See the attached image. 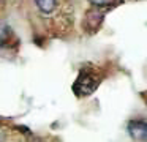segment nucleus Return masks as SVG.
<instances>
[{"instance_id": "5", "label": "nucleus", "mask_w": 147, "mask_h": 142, "mask_svg": "<svg viewBox=\"0 0 147 142\" xmlns=\"http://www.w3.org/2000/svg\"><path fill=\"white\" fill-rule=\"evenodd\" d=\"M89 3L93 6V8L101 9V8H108V6L114 5L115 0H89Z\"/></svg>"}, {"instance_id": "3", "label": "nucleus", "mask_w": 147, "mask_h": 142, "mask_svg": "<svg viewBox=\"0 0 147 142\" xmlns=\"http://www.w3.org/2000/svg\"><path fill=\"white\" fill-rule=\"evenodd\" d=\"M13 38H14V33L11 25L5 21H0V49L10 46Z\"/></svg>"}, {"instance_id": "2", "label": "nucleus", "mask_w": 147, "mask_h": 142, "mask_svg": "<svg viewBox=\"0 0 147 142\" xmlns=\"http://www.w3.org/2000/svg\"><path fill=\"white\" fill-rule=\"evenodd\" d=\"M127 131L130 137L136 142H146L147 137V125L144 118H133L127 123Z\"/></svg>"}, {"instance_id": "1", "label": "nucleus", "mask_w": 147, "mask_h": 142, "mask_svg": "<svg viewBox=\"0 0 147 142\" xmlns=\"http://www.w3.org/2000/svg\"><path fill=\"white\" fill-rule=\"evenodd\" d=\"M100 84H101V74L98 73V69L92 68V66H82L71 88L76 96L82 98L92 95Z\"/></svg>"}, {"instance_id": "4", "label": "nucleus", "mask_w": 147, "mask_h": 142, "mask_svg": "<svg viewBox=\"0 0 147 142\" xmlns=\"http://www.w3.org/2000/svg\"><path fill=\"white\" fill-rule=\"evenodd\" d=\"M33 2L43 14H51L57 8V0H33Z\"/></svg>"}]
</instances>
